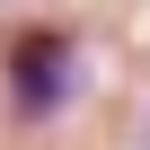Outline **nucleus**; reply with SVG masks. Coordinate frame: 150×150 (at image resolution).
<instances>
[{"label": "nucleus", "mask_w": 150, "mask_h": 150, "mask_svg": "<svg viewBox=\"0 0 150 150\" xmlns=\"http://www.w3.org/2000/svg\"><path fill=\"white\" fill-rule=\"evenodd\" d=\"M9 97H18V115H62L80 97V44L71 35H18L9 44Z\"/></svg>", "instance_id": "nucleus-1"}]
</instances>
